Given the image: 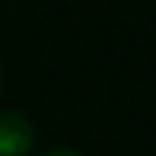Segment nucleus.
<instances>
[{
    "label": "nucleus",
    "instance_id": "f257e3e1",
    "mask_svg": "<svg viewBox=\"0 0 156 156\" xmlns=\"http://www.w3.org/2000/svg\"><path fill=\"white\" fill-rule=\"evenodd\" d=\"M35 147V124L23 112H0V156H29Z\"/></svg>",
    "mask_w": 156,
    "mask_h": 156
},
{
    "label": "nucleus",
    "instance_id": "f03ea898",
    "mask_svg": "<svg viewBox=\"0 0 156 156\" xmlns=\"http://www.w3.org/2000/svg\"><path fill=\"white\" fill-rule=\"evenodd\" d=\"M41 156H83L80 150H70V147H54V150H45Z\"/></svg>",
    "mask_w": 156,
    "mask_h": 156
}]
</instances>
